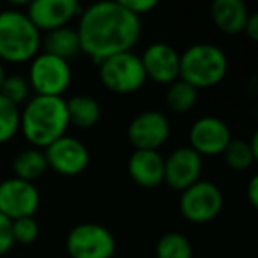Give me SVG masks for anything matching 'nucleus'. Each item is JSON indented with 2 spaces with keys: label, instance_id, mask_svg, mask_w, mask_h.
<instances>
[{
  "label": "nucleus",
  "instance_id": "9d476101",
  "mask_svg": "<svg viewBox=\"0 0 258 258\" xmlns=\"http://www.w3.org/2000/svg\"><path fill=\"white\" fill-rule=\"evenodd\" d=\"M170 137V120L165 113L147 110L129 122L127 140L135 151H158Z\"/></svg>",
  "mask_w": 258,
  "mask_h": 258
},
{
  "label": "nucleus",
  "instance_id": "412c9836",
  "mask_svg": "<svg viewBox=\"0 0 258 258\" xmlns=\"http://www.w3.org/2000/svg\"><path fill=\"white\" fill-rule=\"evenodd\" d=\"M198 101V90L184 80H177L166 90V106L175 113H187Z\"/></svg>",
  "mask_w": 258,
  "mask_h": 258
},
{
  "label": "nucleus",
  "instance_id": "1a4fd4ad",
  "mask_svg": "<svg viewBox=\"0 0 258 258\" xmlns=\"http://www.w3.org/2000/svg\"><path fill=\"white\" fill-rule=\"evenodd\" d=\"M41 204V195L32 182L22 179H6L0 182V214L16 221L22 218H34Z\"/></svg>",
  "mask_w": 258,
  "mask_h": 258
},
{
  "label": "nucleus",
  "instance_id": "c756f323",
  "mask_svg": "<svg viewBox=\"0 0 258 258\" xmlns=\"http://www.w3.org/2000/svg\"><path fill=\"white\" fill-rule=\"evenodd\" d=\"M247 198L253 207H258V177L253 175L247 182Z\"/></svg>",
  "mask_w": 258,
  "mask_h": 258
},
{
  "label": "nucleus",
  "instance_id": "4468645a",
  "mask_svg": "<svg viewBox=\"0 0 258 258\" xmlns=\"http://www.w3.org/2000/svg\"><path fill=\"white\" fill-rule=\"evenodd\" d=\"M140 60L147 80L151 78L152 82L161 85H172L179 80L180 53L168 43L149 44Z\"/></svg>",
  "mask_w": 258,
  "mask_h": 258
},
{
  "label": "nucleus",
  "instance_id": "cd10ccee",
  "mask_svg": "<svg viewBox=\"0 0 258 258\" xmlns=\"http://www.w3.org/2000/svg\"><path fill=\"white\" fill-rule=\"evenodd\" d=\"M120 4L127 9L129 13H133L135 16L140 18L142 15H147L152 9L158 8L156 0H120Z\"/></svg>",
  "mask_w": 258,
  "mask_h": 258
},
{
  "label": "nucleus",
  "instance_id": "ddd939ff",
  "mask_svg": "<svg viewBox=\"0 0 258 258\" xmlns=\"http://www.w3.org/2000/svg\"><path fill=\"white\" fill-rule=\"evenodd\" d=\"M82 15V6L76 0H34L29 4L27 16L37 30H51L68 27L75 16Z\"/></svg>",
  "mask_w": 258,
  "mask_h": 258
},
{
  "label": "nucleus",
  "instance_id": "5701e85b",
  "mask_svg": "<svg viewBox=\"0 0 258 258\" xmlns=\"http://www.w3.org/2000/svg\"><path fill=\"white\" fill-rule=\"evenodd\" d=\"M223 158L228 168L235 170V172H242L253 166V163L256 161V156L253 154L249 144L246 140H233L226 145L225 152H223Z\"/></svg>",
  "mask_w": 258,
  "mask_h": 258
},
{
  "label": "nucleus",
  "instance_id": "aec40b11",
  "mask_svg": "<svg viewBox=\"0 0 258 258\" xmlns=\"http://www.w3.org/2000/svg\"><path fill=\"white\" fill-rule=\"evenodd\" d=\"M46 158H44V151L36 147L25 149V151L18 152L13 161V172H15L16 179H22L25 182H32L39 179L44 172H46Z\"/></svg>",
  "mask_w": 258,
  "mask_h": 258
},
{
  "label": "nucleus",
  "instance_id": "2eb2a0df",
  "mask_svg": "<svg viewBox=\"0 0 258 258\" xmlns=\"http://www.w3.org/2000/svg\"><path fill=\"white\" fill-rule=\"evenodd\" d=\"M202 166H204L202 156H198L191 147H179L165 159L163 182L182 193L184 189L200 180Z\"/></svg>",
  "mask_w": 258,
  "mask_h": 258
},
{
  "label": "nucleus",
  "instance_id": "20e7f679",
  "mask_svg": "<svg viewBox=\"0 0 258 258\" xmlns=\"http://www.w3.org/2000/svg\"><path fill=\"white\" fill-rule=\"evenodd\" d=\"M228 58L221 48L209 43H197L180 53L179 78L197 90L212 89L225 80Z\"/></svg>",
  "mask_w": 258,
  "mask_h": 258
},
{
  "label": "nucleus",
  "instance_id": "a878e982",
  "mask_svg": "<svg viewBox=\"0 0 258 258\" xmlns=\"http://www.w3.org/2000/svg\"><path fill=\"white\" fill-rule=\"evenodd\" d=\"M37 237H39V225L34 218H22L13 221V240L15 244H23V246H29V244L36 242Z\"/></svg>",
  "mask_w": 258,
  "mask_h": 258
},
{
  "label": "nucleus",
  "instance_id": "473e14b6",
  "mask_svg": "<svg viewBox=\"0 0 258 258\" xmlns=\"http://www.w3.org/2000/svg\"><path fill=\"white\" fill-rule=\"evenodd\" d=\"M113 258H115V256H113Z\"/></svg>",
  "mask_w": 258,
  "mask_h": 258
},
{
  "label": "nucleus",
  "instance_id": "423d86ee",
  "mask_svg": "<svg viewBox=\"0 0 258 258\" xmlns=\"http://www.w3.org/2000/svg\"><path fill=\"white\" fill-rule=\"evenodd\" d=\"M73 80L69 62L50 53H37L29 69V85L36 96L62 97Z\"/></svg>",
  "mask_w": 258,
  "mask_h": 258
},
{
  "label": "nucleus",
  "instance_id": "dca6fc26",
  "mask_svg": "<svg viewBox=\"0 0 258 258\" xmlns=\"http://www.w3.org/2000/svg\"><path fill=\"white\" fill-rule=\"evenodd\" d=\"M127 172L140 187L154 189L163 184L165 158L158 151H135L127 161Z\"/></svg>",
  "mask_w": 258,
  "mask_h": 258
},
{
  "label": "nucleus",
  "instance_id": "6ab92c4d",
  "mask_svg": "<svg viewBox=\"0 0 258 258\" xmlns=\"http://www.w3.org/2000/svg\"><path fill=\"white\" fill-rule=\"evenodd\" d=\"M66 108H68L69 124L78 129L94 127L101 118V106L92 96L85 94L73 96L69 101H66Z\"/></svg>",
  "mask_w": 258,
  "mask_h": 258
},
{
  "label": "nucleus",
  "instance_id": "bb28decb",
  "mask_svg": "<svg viewBox=\"0 0 258 258\" xmlns=\"http://www.w3.org/2000/svg\"><path fill=\"white\" fill-rule=\"evenodd\" d=\"M15 246L13 240V221L4 214H0V256H4Z\"/></svg>",
  "mask_w": 258,
  "mask_h": 258
},
{
  "label": "nucleus",
  "instance_id": "a211bd4d",
  "mask_svg": "<svg viewBox=\"0 0 258 258\" xmlns=\"http://www.w3.org/2000/svg\"><path fill=\"white\" fill-rule=\"evenodd\" d=\"M43 46L44 53H50L66 62L73 60V58H76L82 53L78 32H76V29H71V27H62V29L46 32Z\"/></svg>",
  "mask_w": 258,
  "mask_h": 258
},
{
  "label": "nucleus",
  "instance_id": "f03ea898",
  "mask_svg": "<svg viewBox=\"0 0 258 258\" xmlns=\"http://www.w3.org/2000/svg\"><path fill=\"white\" fill-rule=\"evenodd\" d=\"M69 117L62 97L34 96L20 111V129L32 147L44 151L58 138L66 137Z\"/></svg>",
  "mask_w": 258,
  "mask_h": 258
},
{
  "label": "nucleus",
  "instance_id": "39448f33",
  "mask_svg": "<svg viewBox=\"0 0 258 258\" xmlns=\"http://www.w3.org/2000/svg\"><path fill=\"white\" fill-rule=\"evenodd\" d=\"M97 66H99L101 83L110 92L133 94L138 92L147 82L140 57L135 55L133 51L113 55Z\"/></svg>",
  "mask_w": 258,
  "mask_h": 258
},
{
  "label": "nucleus",
  "instance_id": "0eeeda50",
  "mask_svg": "<svg viewBox=\"0 0 258 258\" xmlns=\"http://www.w3.org/2000/svg\"><path fill=\"white\" fill-rule=\"evenodd\" d=\"M115 249V237L97 223L76 225L66 239V251L71 258H113Z\"/></svg>",
  "mask_w": 258,
  "mask_h": 258
},
{
  "label": "nucleus",
  "instance_id": "7ed1b4c3",
  "mask_svg": "<svg viewBox=\"0 0 258 258\" xmlns=\"http://www.w3.org/2000/svg\"><path fill=\"white\" fill-rule=\"evenodd\" d=\"M41 32L27 13L18 9L0 11V62L23 64L32 60L41 48Z\"/></svg>",
  "mask_w": 258,
  "mask_h": 258
},
{
  "label": "nucleus",
  "instance_id": "4be33fe9",
  "mask_svg": "<svg viewBox=\"0 0 258 258\" xmlns=\"http://www.w3.org/2000/svg\"><path fill=\"white\" fill-rule=\"evenodd\" d=\"M156 258H193V247L186 235L168 232L156 244Z\"/></svg>",
  "mask_w": 258,
  "mask_h": 258
},
{
  "label": "nucleus",
  "instance_id": "9b49d317",
  "mask_svg": "<svg viewBox=\"0 0 258 258\" xmlns=\"http://www.w3.org/2000/svg\"><path fill=\"white\" fill-rule=\"evenodd\" d=\"M48 168L66 177L80 175L89 166L90 154L83 142L73 137H62L44 149Z\"/></svg>",
  "mask_w": 258,
  "mask_h": 258
},
{
  "label": "nucleus",
  "instance_id": "393cba45",
  "mask_svg": "<svg viewBox=\"0 0 258 258\" xmlns=\"http://www.w3.org/2000/svg\"><path fill=\"white\" fill-rule=\"evenodd\" d=\"M0 96L6 97L9 103H13L15 106L27 103L30 96V85L29 80L23 76H6L4 83L0 87Z\"/></svg>",
  "mask_w": 258,
  "mask_h": 258
},
{
  "label": "nucleus",
  "instance_id": "c85d7f7f",
  "mask_svg": "<svg viewBox=\"0 0 258 258\" xmlns=\"http://www.w3.org/2000/svg\"><path fill=\"white\" fill-rule=\"evenodd\" d=\"M244 34H246L251 41H258V15L256 13H249L246 25H244Z\"/></svg>",
  "mask_w": 258,
  "mask_h": 258
},
{
  "label": "nucleus",
  "instance_id": "7c9ffc66",
  "mask_svg": "<svg viewBox=\"0 0 258 258\" xmlns=\"http://www.w3.org/2000/svg\"><path fill=\"white\" fill-rule=\"evenodd\" d=\"M6 80V69H4V62H0V87Z\"/></svg>",
  "mask_w": 258,
  "mask_h": 258
},
{
  "label": "nucleus",
  "instance_id": "6e6552de",
  "mask_svg": "<svg viewBox=\"0 0 258 258\" xmlns=\"http://www.w3.org/2000/svg\"><path fill=\"white\" fill-rule=\"evenodd\" d=\"M179 209L184 219L191 223H209L219 216L223 209V195L216 184L198 180L182 191Z\"/></svg>",
  "mask_w": 258,
  "mask_h": 258
},
{
  "label": "nucleus",
  "instance_id": "b1692460",
  "mask_svg": "<svg viewBox=\"0 0 258 258\" xmlns=\"http://www.w3.org/2000/svg\"><path fill=\"white\" fill-rule=\"evenodd\" d=\"M20 129V110L0 96V144H8Z\"/></svg>",
  "mask_w": 258,
  "mask_h": 258
},
{
  "label": "nucleus",
  "instance_id": "2f4dec72",
  "mask_svg": "<svg viewBox=\"0 0 258 258\" xmlns=\"http://www.w3.org/2000/svg\"><path fill=\"white\" fill-rule=\"evenodd\" d=\"M0 11H2V8H0Z\"/></svg>",
  "mask_w": 258,
  "mask_h": 258
},
{
  "label": "nucleus",
  "instance_id": "f3484780",
  "mask_svg": "<svg viewBox=\"0 0 258 258\" xmlns=\"http://www.w3.org/2000/svg\"><path fill=\"white\" fill-rule=\"evenodd\" d=\"M247 16L249 11L242 0H214L211 4V18L214 25L230 36L244 32Z\"/></svg>",
  "mask_w": 258,
  "mask_h": 258
},
{
  "label": "nucleus",
  "instance_id": "f8f14e48",
  "mask_svg": "<svg viewBox=\"0 0 258 258\" xmlns=\"http://www.w3.org/2000/svg\"><path fill=\"white\" fill-rule=\"evenodd\" d=\"M191 149L198 156L223 154L226 145L232 142V133L226 122L218 117H200L189 129Z\"/></svg>",
  "mask_w": 258,
  "mask_h": 258
},
{
  "label": "nucleus",
  "instance_id": "f257e3e1",
  "mask_svg": "<svg viewBox=\"0 0 258 258\" xmlns=\"http://www.w3.org/2000/svg\"><path fill=\"white\" fill-rule=\"evenodd\" d=\"M76 32L83 53L101 64L113 55L131 51L140 41L142 20L120 2H97L82 9Z\"/></svg>",
  "mask_w": 258,
  "mask_h": 258
}]
</instances>
